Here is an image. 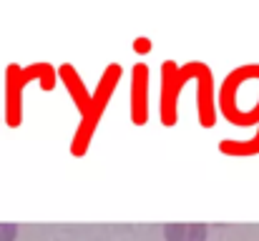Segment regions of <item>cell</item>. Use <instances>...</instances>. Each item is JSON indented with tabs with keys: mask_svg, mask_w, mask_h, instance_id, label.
Segmentation results:
<instances>
[{
	"mask_svg": "<svg viewBox=\"0 0 259 241\" xmlns=\"http://www.w3.org/2000/svg\"><path fill=\"white\" fill-rule=\"evenodd\" d=\"M15 234H18V226L15 224H0V241H15Z\"/></svg>",
	"mask_w": 259,
	"mask_h": 241,
	"instance_id": "cell-2",
	"label": "cell"
},
{
	"mask_svg": "<svg viewBox=\"0 0 259 241\" xmlns=\"http://www.w3.org/2000/svg\"><path fill=\"white\" fill-rule=\"evenodd\" d=\"M184 241H206V226H204V224H194V226H189V231H186Z\"/></svg>",
	"mask_w": 259,
	"mask_h": 241,
	"instance_id": "cell-1",
	"label": "cell"
}]
</instances>
